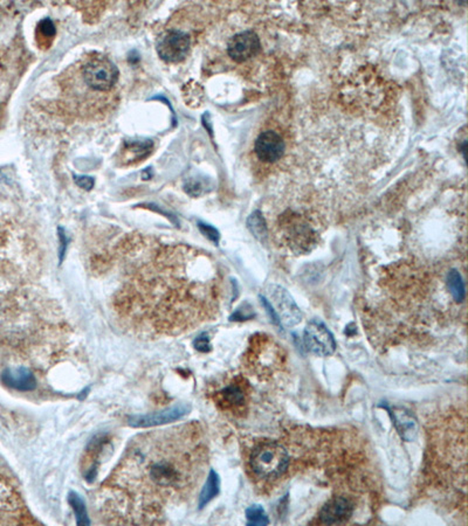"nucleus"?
I'll use <instances>...</instances> for the list:
<instances>
[{
    "instance_id": "nucleus-1",
    "label": "nucleus",
    "mask_w": 468,
    "mask_h": 526,
    "mask_svg": "<svg viewBox=\"0 0 468 526\" xmlns=\"http://www.w3.org/2000/svg\"><path fill=\"white\" fill-rule=\"evenodd\" d=\"M205 461L202 434L195 424L133 438L100 495L107 523H164L163 510L191 494Z\"/></svg>"
},
{
    "instance_id": "nucleus-2",
    "label": "nucleus",
    "mask_w": 468,
    "mask_h": 526,
    "mask_svg": "<svg viewBox=\"0 0 468 526\" xmlns=\"http://www.w3.org/2000/svg\"><path fill=\"white\" fill-rule=\"evenodd\" d=\"M219 296L220 277L209 258L193 251H171L124 283L115 309L137 333L174 336L212 318Z\"/></svg>"
},
{
    "instance_id": "nucleus-3",
    "label": "nucleus",
    "mask_w": 468,
    "mask_h": 526,
    "mask_svg": "<svg viewBox=\"0 0 468 526\" xmlns=\"http://www.w3.org/2000/svg\"><path fill=\"white\" fill-rule=\"evenodd\" d=\"M246 365L256 377L265 379L270 378L284 366V351L266 335H256L252 337L250 347L247 350Z\"/></svg>"
},
{
    "instance_id": "nucleus-4",
    "label": "nucleus",
    "mask_w": 468,
    "mask_h": 526,
    "mask_svg": "<svg viewBox=\"0 0 468 526\" xmlns=\"http://www.w3.org/2000/svg\"><path fill=\"white\" fill-rule=\"evenodd\" d=\"M289 465L287 450L274 442L258 446L250 458L251 469L260 479H277Z\"/></svg>"
},
{
    "instance_id": "nucleus-5",
    "label": "nucleus",
    "mask_w": 468,
    "mask_h": 526,
    "mask_svg": "<svg viewBox=\"0 0 468 526\" xmlns=\"http://www.w3.org/2000/svg\"><path fill=\"white\" fill-rule=\"evenodd\" d=\"M81 78L89 89L109 92L119 80L116 66L104 56L88 58L81 66Z\"/></svg>"
},
{
    "instance_id": "nucleus-6",
    "label": "nucleus",
    "mask_w": 468,
    "mask_h": 526,
    "mask_svg": "<svg viewBox=\"0 0 468 526\" xmlns=\"http://www.w3.org/2000/svg\"><path fill=\"white\" fill-rule=\"evenodd\" d=\"M248 384L241 377H236L222 390L213 394V400L224 412L232 414L243 413L248 402Z\"/></svg>"
},
{
    "instance_id": "nucleus-7",
    "label": "nucleus",
    "mask_w": 468,
    "mask_h": 526,
    "mask_svg": "<svg viewBox=\"0 0 468 526\" xmlns=\"http://www.w3.org/2000/svg\"><path fill=\"white\" fill-rule=\"evenodd\" d=\"M267 301L270 303L282 324L286 326H294L301 322L302 313L286 289L280 285H270L267 290Z\"/></svg>"
},
{
    "instance_id": "nucleus-8",
    "label": "nucleus",
    "mask_w": 468,
    "mask_h": 526,
    "mask_svg": "<svg viewBox=\"0 0 468 526\" xmlns=\"http://www.w3.org/2000/svg\"><path fill=\"white\" fill-rule=\"evenodd\" d=\"M304 347L316 356L327 357L335 352L336 343L332 333L320 321L308 323L304 333Z\"/></svg>"
},
{
    "instance_id": "nucleus-9",
    "label": "nucleus",
    "mask_w": 468,
    "mask_h": 526,
    "mask_svg": "<svg viewBox=\"0 0 468 526\" xmlns=\"http://www.w3.org/2000/svg\"><path fill=\"white\" fill-rule=\"evenodd\" d=\"M32 523L17 494L0 479V524Z\"/></svg>"
},
{
    "instance_id": "nucleus-10",
    "label": "nucleus",
    "mask_w": 468,
    "mask_h": 526,
    "mask_svg": "<svg viewBox=\"0 0 468 526\" xmlns=\"http://www.w3.org/2000/svg\"><path fill=\"white\" fill-rule=\"evenodd\" d=\"M190 37L181 31H169L157 42V53L167 62H179L188 54Z\"/></svg>"
},
{
    "instance_id": "nucleus-11",
    "label": "nucleus",
    "mask_w": 468,
    "mask_h": 526,
    "mask_svg": "<svg viewBox=\"0 0 468 526\" xmlns=\"http://www.w3.org/2000/svg\"><path fill=\"white\" fill-rule=\"evenodd\" d=\"M261 44L260 39L253 31H245L229 40L227 44V52L229 58L236 62H244L250 60L259 53Z\"/></svg>"
},
{
    "instance_id": "nucleus-12",
    "label": "nucleus",
    "mask_w": 468,
    "mask_h": 526,
    "mask_svg": "<svg viewBox=\"0 0 468 526\" xmlns=\"http://www.w3.org/2000/svg\"><path fill=\"white\" fill-rule=\"evenodd\" d=\"M190 407L186 405H177L174 407L167 408L164 411L150 413V414L135 415L129 419V424L135 428L157 427L162 424H171L188 414Z\"/></svg>"
},
{
    "instance_id": "nucleus-13",
    "label": "nucleus",
    "mask_w": 468,
    "mask_h": 526,
    "mask_svg": "<svg viewBox=\"0 0 468 526\" xmlns=\"http://www.w3.org/2000/svg\"><path fill=\"white\" fill-rule=\"evenodd\" d=\"M286 144H284L282 137L279 133L274 131H265L260 133L259 137L256 138V155L260 160L265 163H275L284 156Z\"/></svg>"
},
{
    "instance_id": "nucleus-14",
    "label": "nucleus",
    "mask_w": 468,
    "mask_h": 526,
    "mask_svg": "<svg viewBox=\"0 0 468 526\" xmlns=\"http://www.w3.org/2000/svg\"><path fill=\"white\" fill-rule=\"evenodd\" d=\"M354 513V506L344 497L330 499L320 513V522L325 525L343 524L350 520Z\"/></svg>"
},
{
    "instance_id": "nucleus-15",
    "label": "nucleus",
    "mask_w": 468,
    "mask_h": 526,
    "mask_svg": "<svg viewBox=\"0 0 468 526\" xmlns=\"http://www.w3.org/2000/svg\"><path fill=\"white\" fill-rule=\"evenodd\" d=\"M389 412L400 438L407 442L414 441L418 435L417 420L414 415L404 408H392Z\"/></svg>"
},
{
    "instance_id": "nucleus-16",
    "label": "nucleus",
    "mask_w": 468,
    "mask_h": 526,
    "mask_svg": "<svg viewBox=\"0 0 468 526\" xmlns=\"http://www.w3.org/2000/svg\"><path fill=\"white\" fill-rule=\"evenodd\" d=\"M3 381L7 386L18 390H35L37 385L35 374L25 367L8 369L5 371L3 373Z\"/></svg>"
},
{
    "instance_id": "nucleus-17",
    "label": "nucleus",
    "mask_w": 468,
    "mask_h": 526,
    "mask_svg": "<svg viewBox=\"0 0 468 526\" xmlns=\"http://www.w3.org/2000/svg\"><path fill=\"white\" fill-rule=\"evenodd\" d=\"M152 150V142H128L122 150V160L127 164L136 163L145 158Z\"/></svg>"
},
{
    "instance_id": "nucleus-18",
    "label": "nucleus",
    "mask_w": 468,
    "mask_h": 526,
    "mask_svg": "<svg viewBox=\"0 0 468 526\" xmlns=\"http://www.w3.org/2000/svg\"><path fill=\"white\" fill-rule=\"evenodd\" d=\"M219 488H220V481H219V476L215 470L210 472L208 479H206L205 486H203L202 492L199 496V508L202 509L208 503L211 502L215 496L219 494Z\"/></svg>"
},
{
    "instance_id": "nucleus-19",
    "label": "nucleus",
    "mask_w": 468,
    "mask_h": 526,
    "mask_svg": "<svg viewBox=\"0 0 468 526\" xmlns=\"http://www.w3.org/2000/svg\"><path fill=\"white\" fill-rule=\"evenodd\" d=\"M448 287L455 302H462L465 299V285L462 281V275L457 270H451L448 273Z\"/></svg>"
},
{
    "instance_id": "nucleus-20",
    "label": "nucleus",
    "mask_w": 468,
    "mask_h": 526,
    "mask_svg": "<svg viewBox=\"0 0 468 526\" xmlns=\"http://www.w3.org/2000/svg\"><path fill=\"white\" fill-rule=\"evenodd\" d=\"M68 499L76 513L78 525H89L90 520H89L88 513H87L83 499L80 498V496L76 492H71Z\"/></svg>"
},
{
    "instance_id": "nucleus-21",
    "label": "nucleus",
    "mask_w": 468,
    "mask_h": 526,
    "mask_svg": "<svg viewBox=\"0 0 468 526\" xmlns=\"http://www.w3.org/2000/svg\"><path fill=\"white\" fill-rule=\"evenodd\" d=\"M247 524L248 525H268L270 520L266 511L261 506H252L246 510Z\"/></svg>"
},
{
    "instance_id": "nucleus-22",
    "label": "nucleus",
    "mask_w": 468,
    "mask_h": 526,
    "mask_svg": "<svg viewBox=\"0 0 468 526\" xmlns=\"http://www.w3.org/2000/svg\"><path fill=\"white\" fill-rule=\"evenodd\" d=\"M248 227L251 231L253 232L256 237H265L266 235V227L263 224V217L260 215L259 212L252 214L248 220Z\"/></svg>"
},
{
    "instance_id": "nucleus-23",
    "label": "nucleus",
    "mask_w": 468,
    "mask_h": 526,
    "mask_svg": "<svg viewBox=\"0 0 468 526\" xmlns=\"http://www.w3.org/2000/svg\"><path fill=\"white\" fill-rule=\"evenodd\" d=\"M38 35L40 39L44 37H48V40H51L52 37H54L55 35V26L49 19H44L42 20L38 26Z\"/></svg>"
},
{
    "instance_id": "nucleus-24",
    "label": "nucleus",
    "mask_w": 468,
    "mask_h": 526,
    "mask_svg": "<svg viewBox=\"0 0 468 526\" xmlns=\"http://www.w3.org/2000/svg\"><path fill=\"white\" fill-rule=\"evenodd\" d=\"M199 228H200V231H202L203 234L205 235V237H208V238L211 240V241L215 242V244H218L219 241V233L215 228H213L212 226H210V225L206 224H199Z\"/></svg>"
},
{
    "instance_id": "nucleus-25",
    "label": "nucleus",
    "mask_w": 468,
    "mask_h": 526,
    "mask_svg": "<svg viewBox=\"0 0 468 526\" xmlns=\"http://www.w3.org/2000/svg\"><path fill=\"white\" fill-rule=\"evenodd\" d=\"M196 349L200 351V352H209L211 350V345H210L209 337L206 335H202V336L197 337V340H195Z\"/></svg>"
},
{
    "instance_id": "nucleus-26",
    "label": "nucleus",
    "mask_w": 468,
    "mask_h": 526,
    "mask_svg": "<svg viewBox=\"0 0 468 526\" xmlns=\"http://www.w3.org/2000/svg\"><path fill=\"white\" fill-rule=\"evenodd\" d=\"M74 180H76L78 186L85 189L87 191L92 190V186H94V179H92V177L76 176L74 177Z\"/></svg>"
}]
</instances>
